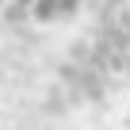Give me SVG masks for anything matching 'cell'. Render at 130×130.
Segmentation results:
<instances>
[{"mask_svg":"<svg viewBox=\"0 0 130 130\" xmlns=\"http://www.w3.org/2000/svg\"><path fill=\"white\" fill-rule=\"evenodd\" d=\"M122 8V0H96V12L100 15H111V12H119Z\"/></svg>","mask_w":130,"mask_h":130,"instance_id":"cell-2","label":"cell"},{"mask_svg":"<svg viewBox=\"0 0 130 130\" xmlns=\"http://www.w3.org/2000/svg\"><path fill=\"white\" fill-rule=\"evenodd\" d=\"M8 4L23 8V12H27L31 19H38V23H57V19H69V15L77 12L80 0H8Z\"/></svg>","mask_w":130,"mask_h":130,"instance_id":"cell-1","label":"cell"}]
</instances>
